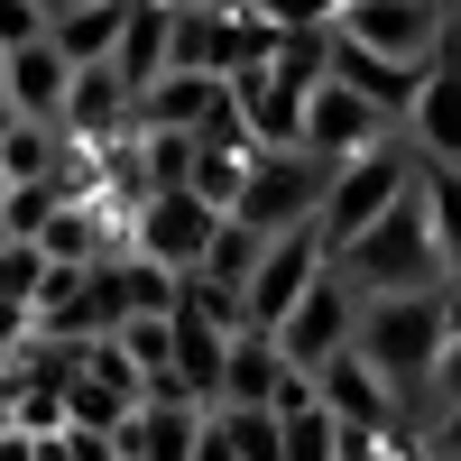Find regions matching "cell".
Wrapping results in <instances>:
<instances>
[{"label": "cell", "mask_w": 461, "mask_h": 461, "mask_svg": "<svg viewBox=\"0 0 461 461\" xmlns=\"http://www.w3.org/2000/svg\"><path fill=\"white\" fill-rule=\"evenodd\" d=\"M443 286H415V295H360V323H351V351L378 369L388 397H415L443 360Z\"/></svg>", "instance_id": "obj_1"}, {"label": "cell", "mask_w": 461, "mask_h": 461, "mask_svg": "<svg viewBox=\"0 0 461 461\" xmlns=\"http://www.w3.org/2000/svg\"><path fill=\"white\" fill-rule=\"evenodd\" d=\"M332 277L351 295H415V286H443V249L425 230V203H415V167H406V194L378 212L351 249H332Z\"/></svg>", "instance_id": "obj_2"}, {"label": "cell", "mask_w": 461, "mask_h": 461, "mask_svg": "<svg viewBox=\"0 0 461 461\" xmlns=\"http://www.w3.org/2000/svg\"><path fill=\"white\" fill-rule=\"evenodd\" d=\"M323 185H332V167L304 158V148H249V176H240V194H230L221 221H240V230H258V240H277V230H304V221H314Z\"/></svg>", "instance_id": "obj_3"}, {"label": "cell", "mask_w": 461, "mask_h": 461, "mask_svg": "<svg viewBox=\"0 0 461 461\" xmlns=\"http://www.w3.org/2000/svg\"><path fill=\"white\" fill-rule=\"evenodd\" d=\"M332 37H351L360 56H388L406 74H425V56L452 37V0H341Z\"/></svg>", "instance_id": "obj_4"}, {"label": "cell", "mask_w": 461, "mask_h": 461, "mask_svg": "<svg viewBox=\"0 0 461 461\" xmlns=\"http://www.w3.org/2000/svg\"><path fill=\"white\" fill-rule=\"evenodd\" d=\"M397 194H406V158H397V139H388V148H369V158H341L332 185H323V203H314V240H323V258H332V249H351V240H360V230L388 212Z\"/></svg>", "instance_id": "obj_5"}, {"label": "cell", "mask_w": 461, "mask_h": 461, "mask_svg": "<svg viewBox=\"0 0 461 461\" xmlns=\"http://www.w3.org/2000/svg\"><path fill=\"white\" fill-rule=\"evenodd\" d=\"M212 230H221V212L194 203V194H139V203H130V230H121V249L148 258V267H167V277H185V267L212 249Z\"/></svg>", "instance_id": "obj_6"}, {"label": "cell", "mask_w": 461, "mask_h": 461, "mask_svg": "<svg viewBox=\"0 0 461 461\" xmlns=\"http://www.w3.org/2000/svg\"><path fill=\"white\" fill-rule=\"evenodd\" d=\"M323 267H332V258H323V240H314V221H304V230H277V240L258 249L249 286H240V323H249V332H277V323L295 314V295L314 286Z\"/></svg>", "instance_id": "obj_7"}, {"label": "cell", "mask_w": 461, "mask_h": 461, "mask_svg": "<svg viewBox=\"0 0 461 461\" xmlns=\"http://www.w3.org/2000/svg\"><path fill=\"white\" fill-rule=\"evenodd\" d=\"M351 323H360V295H351V286H341L332 267H323V277L295 295V314L267 332V341H277V360H286V369H304V378H314L332 351H351Z\"/></svg>", "instance_id": "obj_8"}, {"label": "cell", "mask_w": 461, "mask_h": 461, "mask_svg": "<svg viewBox=\"0 0 461 461\" xmlns=\"http://www.w3.org/2000/svg\"><path fill=\"white\" fill-rule=\"evenodd\" d=\"M406 130H415V148H425V167H461V28L425 56V74H415Z\"/></svg>", "instance_id": "obj_9"}, {"label": "cell", "mask_w": 461, "mask_h": 461, "mask_svg": "<svg viewBox=\"0 0 461 461\" xmlns=\"http://www.w3.org/2000/svg\"><path fill=\"white\" fill-rule=\"evenodd\" d=\"M388 130H397L388 111L360 102V93H341V84H314V93H304V158H323V167L388 148Z\"/></svg>", "instance_id": "obj_10"}, {"label": "cell", "mask_w": 461, "mask_h": 461, "mask_svg": "<svg viewBox=\"0 0 461 461\" xmlns=\"http://www.w3.org/2000/svg\"><path fill=\"white\" fill-rule=\"evenodd\" d=\"M314 406L332 415L341 434H397V397L378 388V369H369L360 351H332V360L314 369Z\"/></svg>", "instance_id": "obj_11"}, {"label": "cell", "mask_w": 461, "mask_h": 461, "mask_svg": "<svg viewBox=\"0 0 461 461\" xmlns=\"http://www.w3.org/2000/svg\"><path fill=\"white\" fill-rule=\"evenodd\" d=\"M56 130L74 148H102V139H121L130 130V93L111 84V65H74V84H65V111H56Z\"/></svg>", "instance_id": "obj_12"}, {"label": "cell", "mask_w": 461, "mask_h": 461, "mask_svg": "<svg viewBox=\"0 0 461 461\" xmlns=\"http://www.w3.org/2000/svg\"><path fill=\"white\" fill-rule=\"evenodd\" d=\"M102 65H111V84H121L130 102L167 74V10H158V0H130V10H121V37H111Z\"/></svg>", "instance_id": "obj_13"}, {"label": "cell", "mask_w": 461, "mask_h": 461, "mask_svg": "<svg viewBox=\"0 0 461 461\" xmlns=\"http://www.w3.org/2000/svg\"><path fill=\"white\" fill-rule=\"evenodd\" d=\"M10 56V84H0V102L19 111V121H47L56 130V111H65V84H74V65L47 47V37H37V47H0Z\"/></svg>", "instance_id": "obj_14"}, {"label": "cell", "mask_w": 461, "mask_h": 461, "mask_svg": "<svg viewBox=\"0 0 461 461\" xmlns=\"http://www.w3.org/2000/svg\"><path fill=\"white\" fill-rule=\"evenodd\" d=\"M323 84H341V93L378 102L388 121H406V102H415V74H406V65H388V56H360L351 37H332V56H323Z\"/></svg>", "instance_id": "obj_15"}, {"label": "cell", "mask_w": 461, "mask_h": 461, "mask_svg": "<svg viewBox=\"0 0 461 461\" xmlns=\"http://www.w3.org/2000/svg\"><path fill=\"white\" fill-rule=\"evenodd\" d=\"M212 102H221V84H212V74H176V65H167L158 84L130 102V130H185V139H194Z\"/></svg>", "instance_id": "obj_16"}, {"label": "cell", "mask_w": 461, "mask_h": 461, "mask_svg": "<svg viewBox=\"0 0 461 461\" xmlns=\"http://www.w3.org/2000/svg\"><path fill=\"white\" fill-rule=\"evenodd\" d=\"M277 378H286V360H277V341H267V332H230L221 341V406H267V397H277Z\"/></svg>", "instance_id": "obj_17"}, {"label": "cell", "mask_w": 461, "mask_h": 461, "mask_svg": "<svg viewBox=\"0 0 461 461\" xmlns=\"http://www.w3.org/2000/svg\"><path fill=\"white\" fill-rule=\"evenodd\" d=\"M121 461H185L194 452V406H130V425L111 434Z\"/></svg>", "instance_id": "obj_18"}, {"label": "cell", "mask_w": 461, "mask_h": 461, "mask_svg": "<svg viewBox=\"0 0 461 461\" xmlns=\"http://www.w3.org/2000/svg\"><path fill=\"white\" fill-rule=\"evenodd\" d=\"M121 10H130V0H74V10L47 19V47H56L65 65H102L111 37H121Z\"/></svg>", "instance_id": "obj_19"}, {"label": "cell", "mask_w": 461, "mask_h": 461, "mask_svg": "<svg viewBox=\"0 0 461 461\" xmlns=\"http://www.w3.org/2000/svg\"><path fill=\"white\" fill-rule=\"evenodd\" d=\"M176 323V378H185V397L194 406H221V341L230 332H212V323H194V314H167Z\"/></svg>", "instance_id": "obj_20"}, {"label": "cell", "mask_w": 461, "mask_h": 461, "mask_svg": "<svg viewBox=\"0 0 461 461\" xmlns=\"http://www.w3.org/2000/svg\"><path fill=\"white\" fill-rule=\"evenodd\" d=\"M415 203H425L434 249L452 258V249H461V167H425V158H415Z\"/></svg>", "instance_id": "obj_21"}, {"label": "cell", "mask_w": 461, "mask_h": 461, "mask_svg": "<svg viewBox=\"0 0 461 461\" xmlns=\"http://www.w3.org/2000/svg\"><path fill=\"white\" fill-rule=\"evenodd\" d=\"M240 176H249V148H212V139H194V167H185V194H194V203H212V212H230V194H240Z\"/></svg>", "instance_id": "obj_22"}, {"label": "cell", "mask_w": 461, "mask_h": 461, "mask_svg": "<svg viewBox=\"0 0 461 461\" xmlns=\"http://www.w3.org/2000/svg\"><path fill=\"white\" fill-rule=\"evenodd\" d=\"M258 249H267L258 230H240V221H221V230H212V249L194 258V277H212V286H230V295H240V286H249V267H258Z\"/></svg>", "instance_id": "obj_23"}, {"label": "cell", "mask_w": 461, "mask_h": 461, "mask_svg": "<svg viewBox=\"0 0 461 461\" xmlns=\"http://www.w3.org/2000/svg\"><path fill=\"white\" fill-rule=\"evenodd\" d=\"M277 452L286 461H332L341 452V425H332L323 406H295V415H277Z\"/></svg>", "instance_id": "obj_24"}, {"label": "cell", "mask_w": 461, "mask_h": 461, "mask_svg": "<svg viewBox=\"0 0 461 461\" xmlns=\"http://www.w3.org/2000/svg\"><path fill=\"white\" fill-rule=\"evenodd\" d=\"M212 415H221V434H230L240 461H286L277 452V415H267V406H212Z\"/></svg>", "instance_id": "obj_25"}, {"label": "cell", "mask_w": 461, "mask_h": 461, "mask_svg": "<svg viewBox=\"0 0 461 461\" xmlns=\"http://www.w3.org/2000/svg\"><path fill=\"white\" fill-rule=\"evenodd\" d=\"M111 267H121V304H130V314H167V304H176V277H167V267H148V258H111Z\"/></svg>", "instance_id": "obj_26"}, {"label": "cell", "mask_w": 461, "mask_h": 461, "mask_svg": "<svg viewBox=\"0 0 461 461\" xmlns=\"http://www.w3.org/2000/svg\"><path fill=\"white\" fill-rule=\"evenodd\" d=\"M56 203H65L56 185H10V194H0V230H10V240H37Z\"/></svg>", "instance_id": "obj_27"}, {"label": "cell", "mask_w": 461, "mask_h": 461, "mask_svg": "<svg viewBox=\"0 0 461 461\" xmlns=\"http://www.w3.org/2000/svg\"><path fill=\"white\" fill-rule=\"evenodd\" d=\"M37 286H47V258H37L28 240L0 249V304H37Z\"/></svg>", "instance_id": "obj_28"}, {"label": "cell", "mask_w": 461, "mask_h": 461, "mask_svg": "<svg viewBox=\"0 0 461 461\" xmlns=\"http://www.w3.org/2000/svg\"><path fill=\"white\" fill-rule=\"evenodd\" d=\"M332 10H341V0H258V19L277 28V37H295V28H332Z\"/></svg>", "instance_id": "obj_29"}, {"label": "cell", "mask_w": 461, "mask_h": 461, "mask_svg": "<svg viewBox=\"0 0 461 461\" xmlns=\"http://www.w3.org/2000/svg\"><path fill=\"white\" fill-rule=\"evenodd\" d=\"M47 37V10L37 0H0V47H37Z\"/></svg>", "instance_id": "obj_30"}, {"label": "cell", "mask_w": 461, "mask_h": 461, "mask_svg": "<svg viewBox=\"0 0 461 461\" xmlns=\"http://www.w3.org/2000/svg\"><path fill=\"white\" fill-rule=\"evenodd\" d=\"M185 461H240V452H230V434H221V415H212V406L194 415V452H185Z\"/></svg>", "instance_id": "obj_31"}, {"label": "cell", "mask_w": 461, "mask_h": 461, "mask_svg": "<svg viewBox=\"0 0 461 461\" xmlns=\"http://www.w3.org/2000/svg\"><path fill=\"white\" fill-rule=\"evenodd\" d=\"M425 388H434L443 406H461V332L443 341V360H434V378H425Z\"/></svg>", "instance_id": "obj_32"}, {"label": "cell", "mask_w": 461, "mask_h": 461, "mask_svg": "<svg viewBox=\"0 0 461 461\" xmlns=\"http://www.w3.org/2000/svg\"><path fill=\"white\" fill-rule=\"evenodd\" d=\"M425 443H434V461H461V406H443V415H434Z\"/></svg>", "instance_id": "obj_33"}, {"label": "cell", "mask_w": 461, "mask_h": 461, "mask_svg": "<svg viewBox=\"0 0 461 461\" xmlns=\"http://www.w3.org/2000/svg\"><path fill=\"white\" fill-rule=\"evenodd\" d=\"M65 461H121V452H111V434H65Z\"/></svg>", "instance_id": "obj_34"}, {"label": "cell", "mask_w": 461, "mask_h": 461, "mask_svg": "<svg viewBox=\"0 0 461 461\" xmlns=\"http://www.w3.org/2000/svg\"><path fill=\"white\" fill-rule=\"evenodd\" d=\"M0 461H37V434H19V425H0Z\"/></svg>", "instance_id": "obj_35"}, {"label": "cell", "mask_w": 461, "mask_h": 461, "mask_svg": "<svg viewBox=\"0 0 461 461\" xmlns=\"http://www.w3.org/2000/svg\"><path fill=\"white\" fill-rule=\"evenodd\" d=\"M443 332H461V286H443Z\"/></svg>", "instance_id": "obj_36"}, {"label": "cell", "mask_w": 461, "mask_h": 461, "mask_svg": "<svg viewBox=\"0 0 461 461\" xmlns=\"http://www.w3.org/2000/svg\"><path fill=\"white\" fill-rule=\"evenodd\" d=\"M443 286H461V249H452V258H443Z\"/></svg>", "instance_id": "obj_37"}, {"label": "cell", "mask_w": 461, "mask_h": 461, "mask_svg": "<svg viewBox=\"0 0 461 461\" xmlns=\"http://www.w3.org/2000/svg\"><path fill=\"white\" fill-rule=\"evenodd\" d=\"M10 130H19V111H10V102H0V139H10Z\"/></svg>", "instance_id": "obj_38"}]
</instances>
